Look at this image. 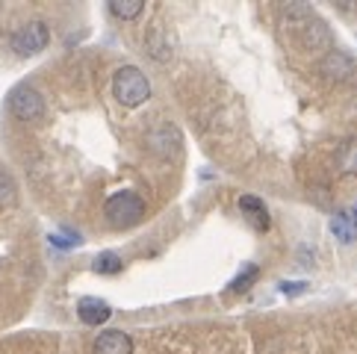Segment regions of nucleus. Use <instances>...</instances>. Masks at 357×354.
Instances as JSON below:
<instances>
[{"instance_id":"obj_1","label":"nucleus","mask_w":357,"mask_h":354,"mask_svg":"<svg viewBox=\"0 0 357 354\" xmlns=\"http://www.w3.org/2000/svg\"><path fill=\"white\" fill-rule=\"evenodd\" d=\"M104 216L116 231H127V227H133L145 219V201L136 192H127L124 189V192H116V195L107 198Z\"/></svg>"},{"instance_id":"obj_2","label":"nucleus","mask_w":357,"mask_h":354,"mask_svg":"<svg viewBox=\"0 0 357 354\" xmlns=\"http://www.w3.org/2000/svg\"><path fill=\"white\" fill-rule=\"evenodd\" d=\"M112 95H116V100L124 107H139L148 100L151 83L136 66H124L112 74Z\"/></svg>"},{"instance_id":"obj_3","label":"nucleus","mask_w":357,"mask_h":354,"mask_svg":"<svg viewBox=\"0 0 357 354\" xmlns=\"http://www.w3.org/2000/svg\"><path fill=\"white\" fill-rule=\"evenodd\" d=\"M9 109H12L15 118L36 124V121L45 118V98L36 92L33 86H15L9 92Z\"/></svg>"},{"instance_id":"obj_4","label":"nucleus","mask_w":357,"mask_h":354,"mask_svg":"<svg viewBox=\"0 0 357 354\" xmlns=\"http://www.w3.org/2000/svg\"><path fill=\"white\" fill-rule=\"evenodd\" d=\"M50 42V30L45 21H27L24 27H18L12 33V50H15L18 56H36L42 54Z\"/></svg>"},{"instance_id":"obj_5","label":"nucleus","mask_w":357,"mask_h":354,"mask_svg":"<svg viewBox=\"0 0 357 354\" xmlns=\"http://www.w3.org/2000/svg\"><path fill=\"white\" fill-rule=\"evenodd\" d=\"M145 142H148V151H154L157 157H174L177 154V145H181V133H177L174 128H157V130H151L148 136H145Z\"/></svg>"},{"instance_id":"obj_6","label":"nucleus","mask_w":357,"mask_h":354,"mask_svg":"<svg viewBox=\"0 0 357 354\" xmlns=\"http://www.w3.org/2000/svg\"><path fill=\"white\" fill-rule=\"evenodd\" d=\"M92 351L95 354H133V339L124 331H104V334H98Z\"/></svg>"},{"instance_id":"obj_7","label":"nucleus","mask_w":357,"mask_h":354,"mask_svg":"<svg viewBox=\"0 0 357 354\" xmlns=\"http://www.w3.org/2000/svg\"><path fill=\"white\" fill-rule=\"evenodd\" d=\"M354 71H357V66L346 50H331L322 59V74H328L331 80H349Z\"/></svg>"},{"instance_id":"obj_8","label":"nucleus","mask_w":357,"mask_h":354,"mask_svg":"<svg viewBox=\"0 0 357 354\" xmlns=\"http://www.w3.org/2000/svg\"><path fill=\"white\" fill-rule=\"evenodd\" d=\"M239 210H242V216L248 219V224L254 227V231H269V210H266V204L260 198L242 195L239 198Z\"/></svg>"},{"instance_id":"obj_9","label":"nucleus","mask_w":357,"mask_h":354,"mask_svg":"<svg viewBox=\"0 0 357 354\" xmlns=\"http://www.w3.org/2000/svg\"><path fill=\"white\" fill-rule=\"evenodd\" d=\"M331 233H334L342 245L357 243V210H342L331 219Z\"/></svg>"},{"instance_id":"obj_10","label":"nucleus","mask_w":357,"mask_h":354,"mask_svg":"<svg viewBox=\"0 0 357 354\" xmlns=\"http://www.w3.org/2000/svg\"><path fill=\"white\" fill-rule=\"evenodd\" d=\"M77 316H80L83 325H92L95 328V325H104L109 316H112V310H109L107 301H100V298H80Z\"/></svg>"},{"instance_id":"obj_11","label":"nucleus","mask_w":357,"mask_h":354,"mask_svg":"<svg viewBox=\"0 0 357 354\" xmlns=\"http://www.w3.org/2000/svg\"><path fill=\"white\" fill-rule=\"evenodd\" d=\"M298 33H301V42L307 45L310 50H313V47H325V45H331V33L325 30V24L319 21L316 15H313L307 24H304Z\"/></svg>"},{"instance_id":"obj_12","label":"nucleus","mask_w":357,"mask_h":354,"mask_svg":"<svg viewBox=\"0 0 357 354\" xmlns=\"http://www.w3.org/2000/svg\"><path fill=\"white\" fill-rule=\"evenodd\" d=\"M337 166H340L342 174H357V139H351V142H346L340 148Z\"/></svg>"},{"instance_id":"obj_13","label":"nucleus","mask_w":357,"mask_h":354,"mask_svg":"<svg viewBox=\"0 0 357 354\" xmlns=\"http://www.w3.org/2000/svg\"><path fill=\"white\" fill-rule=\"evenodd\" d=\"M142 9H145L142 0H109V12H112L116 18H124V21L136 18Z\"/></svg>"},{"instance_id":"obj_14","label":"nucleus","mask_w":357,"mask_h":354,"mask_svg":"<svg viewBox=\"0 0 357 354\" xmlns=\"http://www.w3.org/2000/svg\"><path fill=\"white\" fill-rule=\"evenodd\" d=\"M95 272L98 275H119L121 272V257L112 254V251H104V254L95 257Z\"/></svg>"},{"instance_id":"obj_15","label":"nucleus","mask_w":357,"mask_h":354,"mask_svg":"<svg viewBox=\"0 0 357 354\" xmlns=\"http://www.w3.org/2000/svg\"><path fill=\"white\" fill-rule=\"evenodd\" d=\"M15 198H18V186L15 180L0 169V207H9V204H15Z\"/></svg>"},{"instance_id":"obj_16","label":"nucleus","mask_w":357,"mask_h":354,"mask_svg":"<svg viewBox=\"0 0 357 354\" xmlns=\"http://www.w3.org/2000/svg\"><path fill=\"white\" fill-rule=\"evenodd\" d=\"M257 275H260V269H257L254 263H248L245 269H242V272L234 277V281H231V289H234V293H242V289H248L254 281H257Z\"/></svg>"},{"instance_id":"obj_17","label":"nucleus","mask_w":357,"mask_h":354,"mask_svg":"<svg viewBox=\"0 0 357 354\" xmlns=\"http://www.w3.org/2000/svg\"><path fill=\"white\" fill-rule=\"evenodd\" d=\"M50 243L59 245V248H74V245H80V236L77 233H68V236H50Z\"/></svg>"},{"instance_id":"obj_18","label":"nucleus","mask_w":357,"mask_h":354,"mask_svg":"<svg viewBox=\"0 0 357 354\" xmlns=\"http://www.w3.org/2000/svg\"><path fill=\"white\" fill-rule=\"evenodd\" d=\"M304 289H307V284H301V281L298 284H280V293H287V295L289 293H304Z\"/></svg>"}]
</instances>
